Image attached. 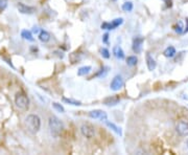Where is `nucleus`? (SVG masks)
Returning a JSON list of instances; mask_svg holds the SVG:
<instances>
[{
	"label": "nucleus",
	"mask_w": 188,
	"mask_h": 155,
	"mask_svg": "<svg viewBox=\"0 0 188 155\" xmlns=\"http://www.w3.org/2000/svg\"><path fill=\"white\" fill-rule=\"evenodd\" d=\"M48 126H49L50 133H51L53 137H59V136L62 134L63 130H64V124L56 116L49 117Z\"/></svg>",
	"instance_id": "f257e3e1"
},
{
	"label": "nucleus",
	"mask_w": 188,
	"mask_h": 155,
	"mask_svg": "<svg viewBox=\"0 0 188 155\" xmlns=\"http://www.w3.org/2000/svg\"><path fill=\"white\" fill-rule=\"evenodd\" d=\"M25 124H26L28 131L31 132L33 134H36L39 132L41 128V119L37 114H29L25 119Z\"/></svg>",
	"instance_id": "f03ea898"
},
{
	"label": "nucleus",
	"mask_w": 188,
	"mask_h": 155,
	"mask_svg": "<svg viewBox=\"0 0 188 155\" xmlns=\"http://www.w3.org/2000/svg\"><path fill=\"white\" fill-rule=\"evenodd\" d=\"M15 104L18 108L22 110H27L29 107V99L23 92H18L15 97Z\"/></svg>",
	"instance_id": "7ed1b4c3"
},
{
	"label": "nucleus",
	"mask_w": 188,
	"mask_h": 155,
	"mask_svg": "<svg viewBox=\"0 0 188 155\" xmlns=\"http://www.w3.org/2000/svg\"><path fill=\"white\" fill-rule=\"evenodd\" d=\"M81 132L85 137L91 138V137H93L94 134H95V129H94V127L91 125V124L86 123L81 126Z\"/></svg>",
	"instance_id": "20e7f679"
},
{
	"label": "nucleus",
	"mask_w": 188,
	"mask_h": 155,
	"mask_svg": "<svg viewBox=\"0 0 188 155\" xmlns=\"http://www.w3.org/2000/svg\"><path fill=\"white\" fill-rule=\"evenodd\" d=\"M122 86H123V79H122L121 76L117 74V76L113 78L111 84H110V88L113 91H118L119 89H121Z\"/></svg>",
	"instance_id": "39448f33"
},
{
	"label": "nucleus",
	"mask_w": 188,
	"mask_h": 155,
	"mask_svg": "<svg viewBox=\"0 0 188 155\" xmlns=\"http://www.w3.org/2000/svg\"><path fill=\"white\" fill-rule=\"evenodd\" d=\"M89 116L91 117V119L99 120H102V122H105V120H108V114H107L105 111L99 110V109L90 111V112H89Z\"/></svg>",
	"instance_id": "423d86ee"
},
{
	"label": "nucleus",
	"mask_w": 188,
	"mask_h": 155,
	"mask_svg": "<svg viewBox=\"0 0 188 155\" xmlns=\"http://www.w3.org/2000/svg\"><path fill=\"white\" fill-rule=\"evenodd\" d=\"M175 131L181 136H188V123L180 120L175 126Z\"/></svg>",
	"instance_id": "0eeeda50"
},
{
	"label": "nucleus",
	"mask_w": 188,
	"mask_h": 155,
	"mask_svg": "<svg viewBox=\"0 0 188 155\" xmlns=\"http://www.w3.org/2000/svg\"><path fill=\"white\" fill-rule=\"evenodd\" d=\"M144 42V38L143 37L138 36L136 38H134L133 40V51L135 54H140L141 51H142V44Z\"/></svg>",
	"instance_id": "6e6552de"
},
{
	"label": "nucleus",
	"mask_w": 188,
	"mask_h": 155,
	"mask_svg": "<svg viewBox=\"0 0 188 155\" xmlns=\"http://www.w3.org/2000/svg\"><path fill=\"white\" fill-rule=\"evenodd\" d=\"M19 12H20L21 14H27V15H31L34 14V12H36V8L34 7H29V5H26L24 3H22V2H19L18 5H17Z\"/></svg>",
	"instance_id": "1a4fd4ad"
},
{
	"label": "nucleus",
	"mask_w": 188,
	"mask_h": 155,
	"mask_svg": "<svg viewBox=\"0 0 188 155\" xmlns=\"http://www.w3.org/2000/svg\"><path fill=\"white\" fill-rule=\"evenodd\" d=\"M119 102H120L119 97H108L103 100L102 103L105 104L106 106L112 107V106H116L117 104H119Z\"/></svg>",
	"instance_id": "9d476101"
},
{
	"label": "nucleus",
	"mask_w": 188,
	"mask_h": 155,
	"mask_svg": "<svg viewBox=\"0 0 188 155\" xmlns=\"http://www.w3.org/2000/svg\"><path fill=\"white\" fill-rule=\"evenodd\" d=\"M113 55L117 59H119V60H123L125 57L124 51H122V48L119 45H115L114 47H113Z\"/></svg>",
	"instance_id": "9b49d317"
},
{
	"label": "nucleus",
	"mask_w": 188,
	"mask_h": 155,
	"mask_svg": "<svg viewBox=\"0 0 188 155\" xmlns=\"http://www.w3.org/2000/svg\"><path fill=\"white\" fill-rule=\"evenodd\" d=\"M146 65H147L149 70H154L156 68V66H157V63H156L155 59H154L149 54H146Z\"/></svg>",
	"instance_id": "f8f14e48"
},
{
	"label": "nucleus",
	"mask_w": 188,
	"mask_h": 155,
	"mask_svg": "<svg viewBox=\"0 0 188 155\" xmlns=\"http://www.w3.org/2000/svg\"><path fill=\"white\" fill-rule=\"evenodd\" d=\"M105 123H106V125L108 126L109 128L112 130V131H114V132L116 133V134H118V135H120V136L122 135V131H121V129L119 128V127H117V126H116L114 123H111V122H109L108 120H105Z\"/></svg>",
	"instance_id": "ddd939ff"
},
{
	"label": "nucleus",
	"mask_w": 188,
	"mask_h": 155,
	"mask_svg": "<svg viewBox=\"0 0 188 155\" xmlns=\"http://www.w3.org/2000/svg\"><path fill=\"white\" fill-rule=\"evenodd\" d=\"M39 40L43 43H47L50 40V34L46 30H41L39 33Z\"/></svg>",
	"instance_id": "4468645a"
},
{
	"label": "nucleus",
	"mask_w": 188,
	"mask_h": 155,
	"mask_svg": "<svg viewBox=\"0 0 188 155\" xmlns=\"http://www.w3.org/2000/svg\"><path fill=\"white\" fill-rule=\"evenodd\" d=\"M21 37L25 40H27V41H34V37H33V33L30 32V30H27V29H23L21 32Z\"/></svg>",
	"instance_id": "2eb2a0df"
},
{
	"label": "nucleus",
	"mask_w": 188,
	"mask_h": 155,
	"mask_svg": "<svg viewBox=\"0 0 188 155\" xmlns=\"http://www.w3.org/2000/svg\"><path fill=\"white\" fill-rule=\"evenodd\" d=\"M175 54H177V51H175V48L174 46H168L164 51V52H163V55H164L166 58H172Z\"/></svg>",
	"instance_id": "dca6fc26"
},
{
	"label": "nucleus",
	"mask_w": 188,
	"mask_h": 155,
	"mask_svg": "<svg viewBox=\"0 0 188 155\" xmlns=\"http://www.w3.org/2000/svg\"><path fill=\"white\" fill-rule=\"evenodd\" d=\"M91 69H92V67L91 66H83L81 67L80 69L77 70V76H86V74H88L91 71Z\"/></svg>",
	"instance_id": "f3484780"
},
{
	"label": "nucleus",
	"mask_w": 188,
	"mask_h": 155,
	"mask_svg": "<svg viewBox=\"0 0 188 155\" xmlns=\"http://www.w3.org/2000/svg\"><path fill=\"white\" fill-rule=\"evenodd\" d=\"M64 103H67L69 105H73V106H81V103L80 101H76V100H72V99H68V98H63L62 99Z\"/></svg>",
	"instance_id": "a211bd4d"
},
{
	"label": "nucleus",
	"mask_w": 188,
	"mask_h": 155,
	"mask_svg": "<svg viewBox=\"0 0 188 155\" xmlns=\"http://www.w3.org/2000/svg\"><path fill=\"white\" fill-rule=\"evenodd\" d=\"M138 62V59L136 56H128L127 58V64L128 66H135Z\"/></svg>",
	"instance_id": "6ab92c4d"
},
{
	"label": "nucleus",
	"mask_w": 188,
	"mask_h": 155,
	"mask_svg": "<svg viewBox=\"0 0 188 155\" xmlns=\"http://www.w3.org/2000/svg\"><path fill=\"white\" fill-rule=\"evenodd\" d=\"M52 107L55 108V109L58 111V112H60V113H64L65 112V108L63 107L61 104L56 103V102H53V103H52Z\"/></svg>",
	"instance_id": "aec40b11"
},
{
	"label": "nucleus",
	"mask_w": 188,
	"mask_h": 155,
	"mask_svg": "<svg viewBox=\"0 0 188 155\" xmlns=\"http://www.w3.org/2000/svg\"><path fill=\"white\" fill-rule=\"evenodd\" d=\"M133 3H132L131 1H128V2H124L123 4H122V10L124 12H131L133 10Z\"/></svg>",
	"instance_id": "412c9836"
},
{
	"label": "nucleus",
	"mask_w": 188,
	"mask_h": 155,
	"mask_svg": "<svg viewBox=\"0 0 188 155\" xmlns=\"http://www.w3.org/2000/svg\"><path fill=\"white\" fill-rule=\"evenodd\" d=\"M102 29H107V30H111V29H115L114 25L112 24V22H103L102 23V25H100Z\"/></svg>",
	"instance_id": "4be33fe9"
},
{
	"label": "nucleus",
	"mask_w": 188,
	"mask_h": 155,
	"mask_svg": "<svg viewBox=\"0 0 188 155\" xmlns=\"http://www.w3.org/2000/svg\"><path fill=\"white\" fill-rule=\"evenodd\" d=\"M100 52H102V57L105 58V59H109L110 57H111V54H110L109 49L106 48V47L102 48V51H100Z\"/></svg>",
	"instance_id": "5701e85b"
},
{
	"label": "nucleus",
	"mask_w": 188,
	"mask_h": 155,
	"mask_svg": "<svg viewBox=\"0 0 188 155\" xmlns=\"http://www.w3.org/2000/svg\"><path fill=\"white\" fill-rule=\"evenodd\" d=\"M175 32H177V33H179V34L184 33V26H183V23H182L181 21L177 24V25H175Z\"/></svg>",
	"instance_id": "b1692460"
},
{
	"label": "nucleus",
	"mask_w": 188,
	"mask_h": 155,
	"mask_svg": "<svg viewBox=\"0 0 188 155\" xmlns=\"http://www.w3.org/2000/svg\"><path fill=\"white\" fill-rule=\"evenodd\" d=\"M123 23V19L122 18H117V19H114L112 21V24L114 25V27H118L119 25H121V24Z\"/></svg>",
	"instance_id": "393cba45"
},
{
	"label": "nucleus",
	"mask_w": 188,
	"mask_h": 155,
	"mask_svg": "<svg viewBox=\"0 0 188 155\" xmlns=\"http://www.w3.org/2000/svg\"><path fill=\"white\" fill-rule=\"evenodd\" d=\"M108 69H109L108 67H102V69L99 70V72L97 73L95 77H103V76H106V73L108 72Z\"/></svg>",
	"instance_id": "a878e982"
},
{
	"label": "nucleus",
	"mask_w": 188,
	"mask_h": 155,
	"mask_svg": "<svg viewBox=\"0 0 188 155\" xmlns=\"http://www.w3.org/2000/svg\"><path fill=\"white\" fill-rule=\"evenodd\" d=\"M6 4H8V0H0V10H4Z\"/></svg>",
	"instance_id": "bb28decb"
},
{
	"label": "nucleus",
	"mask_w": 188,
	"mask_h": 155,
	"mask_svg": "<svg viewBox=\"0 0 188 155\" xmlns=\"http://www.w3.org/2000/svg\"><path fill=\"white\" fill-rule=\"evenodd\" d=\"M108 40H109V34L106 33L105 35L102 36V42L103 43H108Z\"/></svg>",
	"instance_id": "cd10ccee"
},
{
	"label": "nucleus",
	"mask_w": 188,
	"mask_h": 155,
	"mask_svg": "<svg viewBox=\"0 0 188 155\" xmlns=\"http://www.w3.org/2000/svg\"><path fill=\"white\" fill-rule=\"evenodd\" d=\"M165 1H166V8H171V5H172L171 0H165Z\"/></svg>",
	"instance_id": "c85d7f7f"
},
{
	"label": "nucleus",
	"mask_w": 188,
	"mask_h": 155,
	"mask_svg": "<svg viewBox=\"0 0 188 155\" xmlns=\"http://www.w3.org/2000/svg\"><path fill=\"white\" fill-rule=\"evenodd\" d=\"M41 30L39 29V27H34V29H33V33H34V34H38V33H40Z\"/></svg>",
	"instance_id": "c756f323"
},
{
	"label": "nucleus",
	"mask_w": 188,
	"mask_h": 155,
	"mask_svg": "<svg viewBox=\"0 0 188 155\" xmlns=\"http://www.w3.org/2000/svg\"><path fill=\"white\" fill-rule=\"evenodd\" d=\"M186 22H187V26H186V29H184V33H186V32H188V19H186Z\"/></svg>",
	"instance_id": "7c9ffc66"
},
{
	"label": "nucleus",
	"mask_w": 188,
	"mask_h": 155,
	"mask_svg": "<svg viewBox=\"0 0 188 155\" xmlns=\"http://www.w3.org/2000/svg\"><path fill=\"white\" fill-rule=\"evenodd\" d=\"M186 145H187V148H188V139H187V142H186Z\"/></svg>",
	"instance_id": "2f4dec72"
},
{
	"label": "nucleus",
	"mask_w": 188,
	"mask_h": 155,
	"mask_svg": "<svg viewBox=\"0 0 188 155\" xmlns=\"http://www.w3.org/2000/svg\"><path fill=\"white\" fill-rule=\"evenodd\" d=\"M113 1H116V0H113Z\"/></svg>",
	"instance_id": "473e14b6"
}]
</instances>
